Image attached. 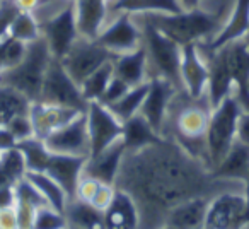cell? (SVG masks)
<instances>
[{"instance_id":"1","label":"cell","mask_w":249,"mask_h":229,"mask_svg":"<svg viewBox=\"0 0 249 229\" xmlns=\"http://www.w3.org/2000/svg\"><path fill=\"white\" fill-rule=\"evenodd\" d=\"M114 187L128 191L137 202L139 229H160L174 205L195 197H213L222 190H241L244 183L215 178L207 164L164 137L152 146L124 153Z\"/></svg>"},{"instance_id":"2","label":"cell","mask_w":249,"mask_h":229,"mask_svg":"<svg viewBox=\"0 0 249 229\" xmlns=\"http://www.w3.org/2000/svg\"><path fill=\"white\" fill-rule=\"evenodd\" d=\"M212 110L213 108L207 94L201 97H191L184 89H179L171 99L166 129H164V137L173 139L188 154L196 157L208 168L210 163H208L205 135H207Z\"/></svg>"},{"instance_id":"3","label":"cell","mask_w":249,"mask_h":229,"mask_svg":"<svg viewBox=\"0 0 249 229\" xmlns=\"http://www.w3.org/2000/svg\"><path fill=\"white\" fill-rule=\"evenodd\" d=\"M52 58L53 55L50 52L48 43L43 36H39L38 39L28 43L24 58L18 65L5 69L0 74V84L21 93L31 103L39 101L45 74Z\"/></svg>"},{"instance_id":"4","label":"cell","mask_w":249,"mask_h":229,"mask_svg":"<svg viewBox=\"0 0 249 229\" xmlns=\"http://www.w3.org/2000/svg\"><path fill=\"white\" fill-rule=\"evenodd\" d=\"M152 22L160 33L181 46L190 43H208L220 31V16H212L200 9L179 14H140Z\"/></svg>"},{"instance_id":"5","label":"cell","mask_w":249,"mask_h":229,"mask_svg":"<svg viewBox=\"0 0 249 229\" xmlns=\"http://www.w3.org/2000/svg\"><path fill=\"white\" fill-rule=\"evenodd\" d=\"M139 19L142 21L140 29L143 36V48L147 52L149 77H166L178 89H183V84H181V50L183 46L164 33H160L143 16H139Z\"/></svg>"},{"instance_id":"6","label":"cell","mask_w":249,"mask_h":229,"mask_svg":"<svg viewBox=\"0 0 249 229\" xmlns=\"http://www.w3.org/2000/svg\"><path fill=\"white\" fill-rule=\"evenodd\" d=\"M241 113L242 110L232 93L217 108L212 110L205 135L210 170H213L220 163L222 157L227 154L234 140L237 139V122Z\"/></svg>"},{"instance_id":"7","label":"cell","mask_w":249,"mask_h":229,"mask_svg":"<svg viewBox=\"0 0 249 229\" xmlns=\"http://www.w3.org/2000/svg\"><path fill=\"white\" fill-rule=\"evenodd\" d=\"M205 228L208 229H248L249 209L241 190H222L208 202Z\"/></svg>"},{"instance_id":"8","label":"cell","mask_w":249,"mask_h":229,"mask_svg":"<svg viewBox=\"0 0 249 229\" xmlns=\"http://www.w3.org/2000/svg\"><path fill=\"white\" fill-rule=\"evenodd\" d=\"M39 101L48 104L73 108L77 111H86L87 104H89L84 97L80 86L69 76L63 63L55 57L52 58L48 70L45 74Z\"/></svg>"},{"instance_id":"9","label":"cell","mask_w":249,"mask_h":229,"mask_svg":"<svg viewBox=\"0 0 249 229\" xmlns=\"http://www.w3.org/2000/svg\"><path fill=\"white\" fill-rule=\"evenodd\" d=\"M114 57H116L114 53L99 45L96 39H87L79 36L60 62L63 63L69 76L79 86H82V82L90 74L96 72L104 63L111 62Z\"/></svg>"},{"instance_id":"10","label":"cell","mask_w":249,"mask_h":229,"mask_svg":"<svg viewBox=\"0 0 249 229\" xmlns=\"http://www.w3.org/2000/svg\"><path fill=\"white\" fill-rule=\"evenodd\" d=\"M39 26H41V36L48 43L52 55L62 60L80 36L75 21V0L69 2L52 18L41 21Z\"/></svg>"},{"instance_id":"11","label":"cell","mask_w":249,"mask_h":229,"mask_svg":"<svg viewBox=\"0 0 249 229\" xmlns=\"http://www.w3.org/2000/svg\"><path fill=\"white\" fill-rule=\"evenodd\" d=\"M87 130L90 140V156L104 151L123 135V123L111 113L107 106L99 101L87 104Z\"/></svg>"},{"instance_id":"12","label":"cell","mask_w":249,"mask_h":229,"mask_svg":"<svg viewBox=\"0 0 249 229\" xmlns=\"http://www.w3.org/2000/svg\"><path fill=\"white\" fill-rule=\"evenodd\" d=\"M46 147L52 154H69V156H90V140L87 130L86 111L79 113L72 122L55 130L45 139Z\"/></svg>"},{"instance_id":"13","label":"cell","mask_w":249,"mask_h":229,"mask_svg":"<svg viewBox=\"0 0 249 229\" xmlns=\"http://www.w3.org/2000/svg\"><path fill=\"white\" fill-rule=\"evenodd\" d=\"M96 41L114 55H121L140 48L143 45V36L140 26L133 21V16L118 14L113 21L106 22Z\"/></svg>"},{"instance_id":"14","label":"cell","mask_w":249,"mask_h":229,"mask_svg":"<svg viewBox=\"0 0 249 229\" xmlns=\"http://www.w3.org/2000/svg\"><path fill=\"white\" fill-rule=\"evenodd\" d=\"M178 91L179 89L166 77H149V89H147L145 99H143V104L140 108V114L162 137L164 129H166L167 110H169L171 99H173Z\"/></svg>"},{"instance_id":"15","label":"cell","mask_w":249,"mask_h":229,"mask_svg":"<svg viewBox=\"0 0 249 229\" xmlns=\"http://www.w3.org/2000/svg\"><path fill=\"white\" fill-rule=\"evenodd\" d=\"M201 45L207 48V65H208V84H207V96L212 108H217L234 89L231 67L227 60V48L220 46L217 50H210L205 43Z\"/></svg>"},{"instance_id":"16","label":"cell","mask_w":249,"mask_h":229,"mask_svg":"<svg viewBox=\"0 0 249 229\" xmlns=\"http://www.w3.org/2000/svg\"><path fill=\"white\" fill-rule=\"evenodd\" d=\"M181 84L191 97L207 94L208 65L198 43L184 45L181 50Z\"/></svg>"},{"instance_id":"17","label":"cell","mask_w":249,"mask_h":229,"mask_svg":"<svg viewBox=\"0 0 249 229\" xmlns=\"http://www.w3.org/2000/svg\"><path fill=\"white\" fill-rule=\"evenodd\" d=\"M124 153H126V147H124L123 139H118L116 142L107 146L104 151L87 157L82 174L94 178L101 183L114 185L118 173H120L121 163H123Z\"/></svg>"},{"instance_id":"18","label":"cell","mask_w":249,"mask_h":229,"mask_svg":"<svg viewBox=\"0 0 249 229\" xmlns=\"http://www.w3.org/2000/svg\"><path fill=\"white\" fill-rule=\"evenodd\" d=\"M79 113H82V111L60 106V104L35 101V103H31V110H29V118H31L33 129H35V137L45 140L50 134L72 122Z\"/></svg>"},{"instance_id":"19","label":"cell","mask_w":249,"mask_h":229,"mask_svg":"<svg viewBox=\"0 0 249 229\" xmlns=\"http://www.w3.org/2000/svg\"><path fill=\"white\" fill-rule=\"evenodd\" d=\"M106 229H139L140 212L128 191L116 188L109 205L103 210Z\"/></svg>"},{"instance_id":"20","label":"cell","mask_w":249,"mask_h":229,"mask_svg":"<svg viewBox=\"0 0 249 229\" xmlns=\"http://www.w3.org/2000/svg\"><path fill=\"white\" fill-rule=\"evenodd\" d=\"M87 157L84 156H69V154H52L48 168L45 173H48L67 193L69 200L75 197V190L79 180L82 178L84 164Z\"/></svg>"},{"instance_id":"21","label":"cell","mask_w":249,"mask_h":229,"mask_svg":"<svg viewBox=\"0 0 249 229\" xmlns=\"http://www.w3.org/2000/svg\"><path fill=\"white\" fill-rule=\"evenodd\" d=\"M212 197H195L174 205L166 215L164 226L171 229H200L205 226L208 202Z\"/></svg>"},{"instance_id":"22","label":"cell","mask_w":249,"mask_h":229,"mask_svg":"<svg viewBox=\"0 0 249 229\" xmlns=\"http://www.w3.org/2000/svg\"><path fill=\"white\" fill-rule=\"evenodd\" d=\"M107 19L113 14H179L183 12V5L179 0H106ZM107 22V21H106Z\"/></svg>"},{"instance_id":"23","label":"cell","mask_w":249,"mask_h":229,"mask_svg":"<svg viewBox=\"0 0 249 229\" xmlns=\"http://www.w3.org/2000/svg\"><path fill=\"white\" fill-rule=\"evenodd\" d=\"M75 21L82 38L96 39L107 21L106 0H75Z\"/></svg>"},{"instance_id":"24","label":"cell","mask_w":249,"mask_h":229,"mask_svg":"<svg viewBox=\"0 0 249 229\" xmlns=\"http://www.w3.org/2000/svg\"><path fill=\"white\" fill-rule=\"evenodd\" d=\"M114 76L120 77L130 87L139 86L149 80V65H147V52L143 45L128 53H121L113 58Z\"/></svg>"},{"instance_id":"25","label":"cell","mask_w":249,"mask_h":229,"mask_svg":"<svg viewBox=\"0 0 249 229\" xmlns=\"http://www.w3.org/2000/svg\"><path fill=\"white\" fill-rule=\"evenodd\" d=\"M212 174L220 180L241 181L249 176V146L235 139L222 161L212 170Z\"/></svg>"},{"instance_id":"26","label":"cell","mask_w":249,"mask_h":229,"mask_svg":"<svg viewBox=\"0 0 249 229\" xmlns=\"http://www.w3.org/2000/svg\"><path fill=\"white\" fill-rule=\"evenodd\" d=\"M248 31H249V0H237L234 12L227 19L224 28L217 33V36L212 41L205 43V45L210 50H217L220 46H225L229 43L235 41V39H242L248 35Z\"/></svg>"},{"instance_id":"27","label":"cell","mask_w":249,"mask_h":229,"mask_svg":"<svg viewBox=\"0 0 249 229\" xmlns=\"http://www.w3.org/2000/svg\"><path fill=\"white\" fill-rule=\"evenodd\" d=\"M121 139H123L124 147H126V153H132V151H139L147 146H152V144L159 142L164 137L150 127V123L143 118L142 114L137 113L135 116L123 122V135H121Z\"/></svg>"},{"instance_id":"28","label":"cell","mask_w":249,"mask_h":229,"mask_svg":"<svg viewBox=\"0 0 249 229\" xmlns=\"http://www.w3.org/2000/svg\"><path fill=\"white\" fill-rule=\"evenodd\" d=\"M65 217L69 222V228L75 229H106L104 226L103 210L96 209L94 205L82 202L79 198H72L67 202Z\"/></svg>"},{"instance_id":"29","label":"cell","mask_w":249,"mask_h":229,"mask_svg":"<svg viewBox=\"0 0 249 229\" xmlns=\"http://www.w3.org/2000/svg\"><path fill=\"white\" fill-rule=\"evenodd\" d=\"M16 147L21 151L28 171H33V173H45L46 168H48L50 157H52V153H50V149L46 147L45 140L38 139V137H29V139L19 140Z\"/></svg>"},{"instance_id":"30","label":"cell","mask_w":249,"mask_h":229,"mask_svg":"<svg viewBox=\"0 0 249 229\" xmlns=\"http://www.w3.org/2000/svg\"><path fill=\"white\" fill-rule=\"evenodd\" d=\"M26 178L41 191V195L46 198L50 207L56 209L58 212H65L69 197L63 191V188L48 173H33V171H28Z\"/></svg>"},{"instance_id":"31","label":"cell","mask_w":249,"mask_h":229,"mask_svg":"<svg viewBox=\"0 0 249 229\" xmlns=\"http://www.w3.org/2000/svg\"><path fill=\"white\" fill-rule=\"evenodd\" d=\"M147 89H149V80L143 84H139V86L130 87V91L121 97L120 101L109 104L111 113L120 120L121 123L130 120L132 116H135L137 113H140V108L143 104V99H145Z\"/></svg>"},{"instance_id":"32","label":"cell","mask_w":249,"mask_h":229,"mask_svg":"<svg viewBox=\"0 0 249 229\" xmlns=\"http://www.w3.org/2000/svg\"><path fill=\"white\" fill-rule=\"evenodd\" d=\"M31 101L21 93L0 84V123L7 125L18 114H29Z\"/></svg>"},{"instance_id":"33","label":"cell","mask_w":249,"mask_h":229,"mask_svg":"<svg viewBox=\"0 0 249 229\" xmlns=\"http://www.w3.org/2000/svg\"><path fill=\"white\" fill-rule=\"evenodd\" d=\"M113 76H114V69H113V60H111V62L104 63L103 67H99L96 72H92L84 80L80 89H82V94L87 103H90V101H99L101 97H103L104 91H106L107 84L111 82Z\"/></svg>"},{"instance_id":"34","label":"cell","mask_w":249,"mask_h":229,"mask_svg":"<svg viewBox=\"0 0 249 229\" xmlns=\"http://www.w3.org/2000/svg\"><path fill=\"white\" fill-rule=\"evenodd\" d=\"M9 35L24 43H31L41 36V26L33 12L19 11L9 29Z\"/></svg>"},{"instance_id":"35","label":"cell","mask_w":249,"mask_h":229,"mask_svg":"<svg viewBox=\"0 0 249 229\" xmlns=\"http://www.w3.org/2000/svg\"><path fill=\"white\" fill-rule=\"evenodd\" d=\"M0 171L5 174V178L12 185H16L21 178L26 176L28 168H26L24 157H22L21 151L18 147L2 153V156H0Z\"/></svg>"},{"instance_id":"36","label":"cell","mask_w":249,"mask_h":229,"mask_svg":"<svg viewBox=\"0 0 249 229\" xmlns=\"http://www.w3.org/2000/svg\"><path fill=\"white\" fill-rule=\"evenodd\" d=\"M69 222L63 212H58L56 209L50 205H43L36 210L35 224L33 229H67Z\"/></svg>"},{"instance_id":"37","label":"cell","mask_w":249,"mask_h":229,"mask_svg":"<svg viewBox=\"0 0 249 229\" xmlns=\"http://www.w3.org/2000/svg\"><path fill=\"white\" fill-rule=\"evenodd\" d=\"M16 190V202H26V204L33 205V207L39 209L43 205H48L46 198L41 195V191L28 180V178H21L18 183L14 185Z\"/></svg>"},{"instance_id":"38","label":"cell","mask_w":249,"mask_h":229,"mask_svg":"<svg viewBox=\"0 0 249 229\" xmlns=\"http://www.w3.org/2000/svg\"><path fill=\"white\" fill-rule=\"evenodd\" d=\"M128 91H130L128 84L123 82L120 77L113 76V79H111V82L107 84L106 91H104V94H103V97L99 99V103H103L104 106H109V104L120 101L121 97L124 96V94L128 93Z\"/></svg>"},{"instance_id":"39","label":"cell","mask_w":249,"mask_h":229,"mask_svg":"<svg viewBox=\"0 0 249 229\" xmlns=\"http://www.w3.org/2000/svg\"><path fill=\"white\" fill-rule=\"evenodd\" d=\"M9 130L14 134V137L19 140H24V139H29V137H35V129H33V123H31V118H29V114H18L11 122L7 123Z\"/></svg>"},{"instance_id":"40","label":"cell","mask_w":249,"mask_h":229,"mask_svg":"<svg viewBox=\"0 0 249 229\" xmlns=\"http://www.w3.org/2000/svg\"><path fill=\"white\" fill-rule=\"evenodd\" d=\"M18 14L19 7L14 0H0V39L9 35L11 24Z\"/></svg>"},{"instance_id":"41","label":"cell","mask_w":249,"mask_h":229,"mask_svg":"<svg viewBox=\"0 0 249 229\" xmlns=\"http://www.w3.org/2000/svg\"><path fill=\"white\" fill-rule=\"evenodd\" d=\"M114 190H116V187H114V185L101 183V187L97 188L96 195H94L92 200H90L89 204L94 205L96 209H99V210H104V209L109 205L111 198H113V195H114Z\"/></svg>"},{"instance_id":"42","label":"cell","mask_w":249,"mask_h":229,"mask_svg":"<svg viewBox=\"0 0 249 229\" xmlns=\"http://www.w3.org/2000/svg\"><path fill=\"white\" fill-rule=\"evenodd\" d=\"M0 229H19L16 205L14 207L0 209Z\"/></svg>"},{"instance_id":"43","label":"cell","mask_w":249,"mask_h":229,"mask_svg":"<svg viewBox=\"0 0 249 229\" xmlns=\"http://www.w3.org/2000/svg\"><path fill=\"white\" fill-rule=\"evenodd\" d=\"M18 146V139L5 125H0V153L11 151Z\"/></svg>"},{"instance_id":"44","label":"cell","mask_w":249,"mask_h":229,"mask_svg":"<svg viewBox=\"0 0 249 229\" xmlns=\"http://www.w3.org/2000/svg\"><path fill=\"white\" fill-rule=\"evenodd\" d=\"M237 140L249 146V113L242 111L237 122Z\"/></svg>"},{"instance_id":"45","label":"cell","mask_w":249,"mask_h":229,"mask_svg":"<svg viewBox=\"0 0 249 229\" xmlns=\"http://www.w3.org/2000/svg\"><path fill=\"white\" fill-rule=\"evenodd\" d=\"M16 205V190L14 187L0 188V209L14 207Z\"/></svg>"},{"instance_id":"46","label":"cell","mask_w":249,"mask_h":229,"mask_svg":"<svg viewBox=\"0 0 249 229\" xmlns=\"http://www.w3.org/2000/svg\"><path fill=\"white\" fill-rule=\"evenodd\" d=\"M16 5L19 7V11H24V12H35L38 9L39 2L41 0H14Z\"/></svg>"},{"instance_id":"47","label":"cell","mask_w":249,"mask_h":229,"mask_svg":"<svg viewBox=\"0 0 249 229\" xmlns=\"http://www.w3.org/2000/svg\"><path fill=\"white\" fill-rule=\"evenodd\" d=\"M5 70V36L0 39V74Z\"/></svg>"},{"instance_id":"48","label":"cell","mask_w":249,"mask_h":229,"mask_svg":"<svg viewBox=\"0 0 249 229\" xmlns=\"http://www.w3.org/2000/svg\"><path fill=\"white\" fill-rule=\"evenodd\" d=\"M181 5H183L184 11H193V9H198V4L200 0H179Z\"/></svg>"},{"instance_id":"49","label":"cell","mask_w":249,"mask_h":229,"mask_svg":"<svg viewBox=\"0 0 249 229\" xmlns=\"http://www.w3.org/2000/svg\"><path fill=\"white\" fill-rule=\"evenodd\" d=\"M242 193H244L246 202H248V209H249V176L246 178V181H244V188H242Z\"/></svg>"},{"instance_id":"50","label":"cell","mask_w":249,"mask_h":229,"mask_svg":"<svg viewBox=\"0 0 249 229\" xmlns=\"http://www.w3.org/2000/svg\"><path fill=\"white\" fill-rule=\"evenodd\" d=\"M244 39H246V43H248V46H249V31H248V35L244 36Z\"/></svg>"},{"instance_id":"51","label":"cell","mask_w":249,"mask_h":229,"mask_svg":"<svg viewBox=\"0 0 249 229\" xmlns=\"http://www.w3.org/2000/svg\"><path fill=\"white\" fill-rule=\"evenodd\" d=\"M160 229H171V228H167V226H162V228H160Z\"/></svg>"},{"instance_id":"52","label":"cell","mask_w":249,"mask_h":229,"mask_svg":"<svg viewBox=\"0 0 249 229\" xmlns=\"http://www.w3.org/2000/svg\"><path fill=\"white\" fill-rule=\"evenodd\" d=\"M200 229H208V228H205V226H203V228H200Z\"/></svg>"},{"instance_id":"53","label":"cell","mask_w":249,"mask_h":229,"mask_svg":"<svg viewBox=\"0 0 249 229\" xmlns=\"http://www.w3.org/2000/svg\"><path fill=\"white\" fill-rule=\"evenodd\" d=\"M67 229H75V228H67Z\"/></svg>"},{"instance_id":"54","label":"cell","mask_w":249,"mask_h":229,"mask_svg":"<svg viewBox=\"0 0 249 229\" xmlns=\"http://www.w3.org/2000/svg\"><path fill=\"white\" fill-rule=\"evenodd\" d=\"M0 156H2V153H0Z\"/></svg>"},{"instance_id":"55","label":"cell","mask_w":249,"mask_h":229,"mask_svg":"<svg viewBox=\"0 0 249 229\" xmlns=\"http://www.w3.org/2000/svg\"><path fill=\"white\" fill-rule=\"evenodd\" d=\"M0 125H2V123H0Z\"/></svg>"}]
</instances>
